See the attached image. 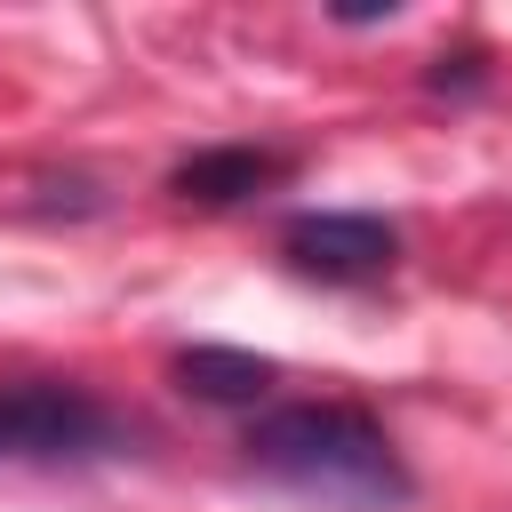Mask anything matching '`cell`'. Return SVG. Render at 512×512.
<instances>
[{"label":"cell","instance_id":"5b68a950","mask_svg":"<svg viewBox=\"0 0 512 512\" xmlns=\"http://www.w3.org/2000/svg\"><path fill=\"white\" fill-rule=\"evenodd\" d=\"M272 360L264 352H232V344H192V352H176V384L192 392V400H216V408H256L264 392H272Z\"/></svg>","mask_w":512,"mask_h":512},{"label":"cell","instance_id":"7a4b0ae2","mask_svg":"<svg viewBox=\"0 0 512 512\" xmlns=\"http://www.w3.org/2000/svg\"><path fill=\"white\" fill-rule=\"evenodd\" d=\"M128 424L80 384H0V456L8 464H88L120 456Z\"/></svg>","mask_w":512,"mask_h":512},{"label":"cell","instance_id":"6da1fadb","mask_svg":"<svg viewBox=\"0 0 512 512\" xmlns=\"http://www.w3.org/2000/svg\"><path fill=\"white\" fill-rule=\"evenodd\" d=\"M248 472H264L272 488L320 504V512H400L416 496L400 448L384 440L376 416L344 408V400H288L264 408L248 424Z\"/></svg>","mask_w":512,"mask_h":512},{"label":"cell","instance_id":"277c9868","mask_svg":"<svg viewBox=\"0 0 512 512\" xmlns=\"http://www.w3.org/2000/svg\"><path fill=\"white\" fill-rule=\"evenodd\" d=\"M280 176H288L280 152L224 144V152H192V160L168 176V192H176V200H200V208H232V200H248V192H264V184H280Z\"/></svg>","mask_w":512,"mask_h":512},{"label":"cell","instance_id":"3957f363","mask_svg":"<svg viewBox=\"0 0 512 512\" xmlns=\"http://www.w3.org/2000/svg\"><path fill=\"white\" fill-rule=\"evenodd\" d=\"M280 256H288V272H304V280H328V288H368V280H384V272H392L400 232H392L384 216L312 208V216H288Z\"/></svg>","mask_w":512,"mask_h":512}]
</instances>
